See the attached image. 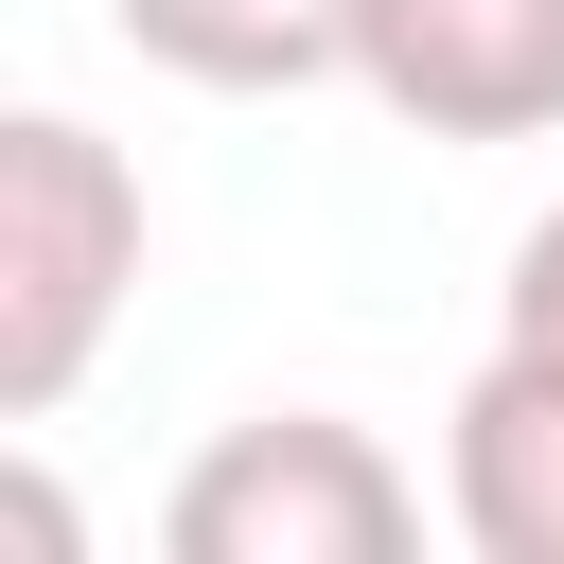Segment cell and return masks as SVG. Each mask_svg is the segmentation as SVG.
<instances>
[{"label": "cell", "mask_w": 564, "mask_h": 564, "mask_svg": "<svg viewBox=\"0 0 564 564\" xmlns=\"http://www.w3.org/2000/svg\"><path fill=\"white\" fill-rule=\"evenodd\" d=\"M141 300V159L70 106L0 123V423H53Z\"/></svg>", "instance_id": "cell-1"}, {"label": "cell", "mask_w": 564, "mask_h": 564, "mask_svg": "<svg viewBox=\"0 0 564 564\" xmlns=\"http://www.w3.org/2000/svg\"><path fill=\"white\" fill-rule=\"evenodd\" d=\"M405 529H423L405 458L335 405H264V423L194 441V476L159 494L176 564H405Z\"/></svg>", "instance_id": "cell-2"}, {"label": "cell", "mask_w": 564, "mask_h": 564, "mask_svg": "<svg viewBox=\"0 0 564 564\" xmlns=\"http://www.w3.org/2000/svg\"><path fill=\"white\" fill-rule=\"evenodd\" d=\"M352 88L423 141H546L564 123V0H370Z\"/></svg>", "instance_id": "cell-3"}, {"label": "cell", "mask_w": 564, "mask_h": 564, "mask_svg": "<svg viewBox=\"0 0 564 564\" xmlns=\"http://www.w3.org/2000/svg\"><path fill=\"white\" fill-rule=\"evenodd\" d=\"M441 511L476 564H564V352H476L458 423H441Z\"/></svg>", "instance_id": "cell-4"}, {"label": "cell", "mask_w": 564, "mask_h": 564, "mask_svg": "<svg viewBox=\"0 0 564 564\" xmlns=\"http://www.w3.org/2000/svg\"><path fill=\"white\" fill-rule=\"evenodd\" d=\"M352 18L370 0H106V35L212 106H282V88H335L352 70Z\"/></svg>", "instance_id": "cell-5"}, {"label": "cell", "mask_w": 564, "mask_h": 564, "mask_svg": "<svg viewBox=\"0 0 564 564\" xmlns=\"http://www.w3.org/2000/svg\"><path fill=\"white\" fill-rule=\"evenodd\" d=\"M494 335L511 352H564V194L511 229V282H494Z\"/></svg>", "instance_id": "cell-6"}, {"label": "cell", "mask_w": 564, "mask_h": 564, "mask_svg": "<svg viewBox=\"0 0 564 564\" xmlns=\"http://www.w3.org/2000/svg\"><path fill=\"white\" fill-rule=\"evenodd\" d=\"M0 546H18V564H70V511H53L35 458H0Z\"/></svg>", "instance_id": "cell-7"}]
</instances>
